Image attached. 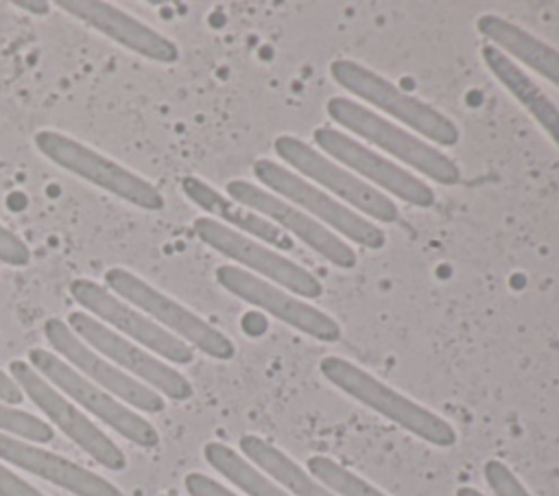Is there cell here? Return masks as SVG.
Instances as JSON below:
<instances>
[{"label": "cell", "instance_id": "obj_6", "mask_svg": "<svg viewBox=\"0 0 559 496\" xmlns=\"http://www.w3.org/2000/svg\"><path fill=\"white\" fill-rule=\"evenodd\" d=\"M105 282L120 299L135 306L140 312L151 317L170 334L186 341L190 347L201 350L203 354L216 361H229L236 354V345L227 334L210 326L205 319L194 315L183 304L175 302L166 293L157 291L133 271L122 267H111L105 271Z\"/></svg>", "mask_w": 559, "mask_h": 496}, {"label": "cell", "instance_id": "obj_2", "mask_svg": "<svg viewBox=\"0 0 559 496\" xmlns=\"http://www.w3.org/2000/svg\"><path fill=\"white\" fill-rule=\"evenodd\" d=\"M319 369L343 393L352 395L360 404L384 415L386 420L417 435L419 439L439 448H450L456 444V433L450 422L402 395L400 391L391 389L352 361L341 356H325Z\"/></svg>", "mask_w": 559, "mask_h": 496}, {"label": "cell", "instance_id": "obj_3", "mask_svg": "<svg viewBox=\"0 0 559 496\" xmlns=\"http://www.w3.org/2000/svg\"><path fill=\"white\" fill-rule=\"evenodd\" d=\"M330 74L343 90L406 125L415 135L439 146H454L461 140L459 127L443 111L400 90L367 66L352 59H336L330 63Z\"/></svg>", "mask_w": 559, "mask_h": 496}, {"label": "cell", "instance_id": "obj_14", "mask_svg": "<svg viewBox=\"0 0 559 496\" xmlns=\"http://www.w3.org/2000/svg\"><path fill=\"white\" fill-rule=\"evenodd\" d=\"M227 197L231 201L262 214L264 219L275 223L282 232L293 234L295 238L306 243L310 249H314L321 258H325L334 267H338V269L356 267L358 256L347 240H343L338 234H334L332 229H328L325 225H321L319 221L308 216L297 205L269 192L266 188L255 186L245 179H231V181H227Z\"/></svg>", "mask_w": 559, "mask_h": 496}, {"label": "cell", "instance_id": "obj_13", "mask_svg": "<svg viewBox=\"0 0 559 496\" xmlns=\"http://www.w3.org/2000/svg\"><path fill=\"white\" fill-rule=\"evenodd\" d=\"M68 291L72 299L81 304L87 312L98 317V321L111 326V330L116 328L118 332L131 336L140 345L159 354L162 358L177 365H188L194 361V350L186 341L170 334L151 317L133 308L129 302L120 299L116 293L96 284L94 280L76 277L70 282Z\"/></svg>", "mask_w": 559, "mask_h": 496}, {"label": "cell", "instance_id": "obj_21", "mask_svg": "<svg viewBox=\"0 0 559 496\" xmlns=\"http://www.w3.org/2000/svg\"><path fill=\"white\" fill-rule=\"evenodd\" d=\"M480 55L489 72L509 90V94L539 122V127L559 146V107L548 98V94L496 46L485 44Z\"/></svg>", "mask_w": 559, "mask_h": 496}, {"label": "cell", "instance_id": "obj_33", "mask_svg": "<svg viewBox=\"0 0 559 496\" xmlns=\"http://www.w3.org/2000/svg\"><path fill=\"white\" fill-rule=\"evenodd\" d=\"M159 496H173V494H159Z\"/></svg>", "mask_w": 559, "mask_h": 496}, {"label": "cell", "instance_id": "obj_31", "mask_svg": "<svg viewBox=\"0 0 559 496\" xmlns=\"http://www.w3.org/2000/svg\"><path fill=\"white\" fill-rule=\"evenodd\" d=\"M15 7H17V9H24V11H28V13H35V15H46V13L50 11V2H44V0H35V2H31V0H17Z\"/></svg>", "mask_w": 559, "mask_h": 496}, {"label": "cell", "instance_id": "obj_25", "mask_svg": "<svg viewBox=\"0 0 559 496\" xmlns=\"http://www.w3.org/2000/svg\"><path fill=\"white\" fill-rule=\"evenodd\" d=\"M0 433H7L17 439L35 441V444H48L55 437V430L50 424L35 417L33 413H26L4 402H0Z\"/></svg>", "mask_w": 559, "mask_h": 496}, {"label": "cell", "instance_id": "obj_32", "mask_svg": "<svg viewBox=\"0 0 559 496\" xmlns=\"http://www.w3.org/2000/svg\"><path fill=\"white\" fill-rule=\"evenodd\" d=\"M456 496H485V494H480V492L474 489V487H459V489H456Z\"/></svg>", "mask_w": 559, "mask_h": 496}, {"label": "cell", "instance_id": "obj_7", "mask_svg": "<svg viewBox=\"0 0 559 496\" xmlns=\"http://www.w3.org/2000/svg\"><path fill=\"white\" fill-rule=\"evenodd\" d=\"M273 149L290 168L297 170V175L314 181L317 186H323L325 192H332L334 199L356 210L358 214H365V219L378 223H395L400 219V210L391 197L369 186L349 168L330 160L304 140L282 133L275 138Z\"/></svg>", "mask_w": 559, "mask_h": 496}, {"label": "cell", "instance_id": "obj_19", "mask_svg": "<svg viewBox=\"0 0 559 496\" xmlns=\"http://www.w3.org/2000/svg\"><path fill=\"white\" fill-rule=\"evenodd\" d=\"M181 190L194 205L205 210L212 219L221 221L223 225H227L231 229H240V232H245V236H251L273 249L293 251L295 243L286 232H282L275 223H271L262 214L221 194L216 188H212L203 179L188 175L181 179Z\"/></svg>", "mask_w": 559, "mask_h": 496}, {"label": "cell", "instance_id": "obj_27", "mask_svg": "<svg viewBox=\"0 0 559 496\" xmlns=\"http://www.w3.org/2000/svg\"><path fill=\"white\" fill-rule=\"evenodd\" d=\"M0 262L9 267H26L31 262L28 245L4 225H0Z\"/></svg>", "mask_w": 559, "mask_h": 496}, {"label": "cell", "instance_id": "obj_30", "mask_svg": "<svg viewBox=\"0 0 559 496\" xmlns=\"http://www.w3.org/2000/svg\"><path fill=\"white\" fill-rule=\"evenodd\" d=\"M0 402L11 404V406H15V404L22 402V389H20L17 382H15L9 374H4L2 369H0Z\"/></svg>", "mask_w": 559, "mask_h": 496}, {"label": "cell", "instance_id": "obj_4", "mask_svg": "<svg viewBox=\"0 0 559 496\" xmlns=\"http://www.w3.org/2000/svg\"><path fill=\"white\" fill-rule=\"evenodd\" d=\"M253 175L269 192L286 199L288 203L304 210L308 216L332 229L334 234L365 247V249H380L386 243V234L369 219L358 214L356 210L347 208L323 188L314 186L312 181L304 179L295 170L260 157L253 162Z\"/></svg>", "mask_w": 559, "mask_h": 496}, {"label": "cell", "instance_id": "obj_16", "mask_svg": "<svg viewBox=\"0 0 559 496\" xmlns=\"http://www.w3.org/2000/svg\"><path fill=\"white\" fill-rule=\"evenodd\" d=\"M44 336L52 345V350L66 358V363L70 367L79 369V374L94 380L100 389H105L114 398H120L122 402L144 411V413L164 411V406H166L164 398L155 389H151L148 385L140 382L138 378L124 374L118 365H114V363L105 361L100 354H96L87 343H83L70 330V326L63 319L50 317L44 323Z\"/></svg>", "mask_w": 559, "mask_h": 496}, {"label": "cell", "instance_id": "obj_12", "mask_svg": "<svg viewBox=\"0 0 559 496\" xmlns=\"http://www.w3.org/2000/svg\"><path fill=\"white\" fill-rule=\"evenodd\" d=\"M216 282L229 291L231 295L240 297L242 302L273 315L275 319L284 321L286 326L325 341V343H334L341 339V326L336 323V319H332L328 312H323L321 308L308 304L306 299L293 295L290 291L262 280L236 264H221L216 267Z\"/></svg>", "mask_w": 559, "mask_h": 496}, {"label": "cell", "instance_id": "obj_28", "mask_svg": "<svg viewBox=\"0 0 559 496\" xmlns=\"http://www.w3.org/2000/svg\"><path fill=\"white\" fill-rule=\"evenodd\" d=\"M183 485L190 496H238L231 489H227L225 485H221L218 481H214L201 472H190L183 479Z\"/></svg>", "mask_w": 559, "mask_h": 496}, {"label": "cell", "instance_id": "obj_20", "mask_svg": "<svg viewBox=\"0 0 559 496\" xmlns=\"http://www.w3.org/2000/svg\"><path fill=\"white\" fill-rule=\"evenodd\" d=\"M478 33L509 59L524 63L559 87V50L502 15L485 13L476 20Z\"/></svg>", "mask_w": 559, "mask_h": 496}, {"label": "cell", "instance_id": "obj_24", "mask_svg": "<svg viewBox=\"0 0 559 496\" xmlns=\"http://www.w3.org/2000/svg\"><path fill=\"white\" fill-rule=\"evenodd\" d=\"M310 474L336 496H386L358 474L349 472L330 457L314 454L308 459Z\"/></svg>", "mask_w": 559, "mask_h": 496}, {"label": "cell", "instance_id": "obj_18", "mask_svg": "<svg viewBox=\"0 0 559 496\" xmlns=\"http://www.w3.org/2000/svg\"><path fill=\"white\" fill-rule=\"evenodd\" d=\"M0 459L50 481L74 496H124L114 483L92 470L7 433H0Z\"/></svg>", "mask_w": 559, "mask_h": 496}, {"label": "cell", "instance_id": "obj_10", "mask_svg": "<svg viewBox=\"0 0 559 496\" xmlns=\"http://www.w3.org/2000/svg\"><path fill=\"white\" fill-rule=\"evenodd\" d=\"M312 142L323 151V155L349 168L354 175L365 177L369 186L378 188L386 197L393 194L415 208H430L435 203V190L424 179L360 144L349 133L334 127H317L312 131Z\"/></svg>", "mask_w": 559, "mask_h": 496}, {"label": "cell", "instance_id": "obj_11", "mask_svg": "<svg viewBox=\"0 0 559 496\" xmlns=\"http://www.w3.org/2000/svg\"><path fill=\"white\" fill-rule=\"evenodd\" d=\"M11 378L17 382L22 393L31 398V402L59 428L66 437H70L81 450H85L96 463L105 465L107 470L120 472L127 468L124 452L81 413L57 387H52L41 374H37L24 361L9 363Z\"/></svg>", "mask_w": 559, "mask_h": 496}, {"label": "cell", "instance_id": "obj_5", "mask_svg": "<svg viewBox=\"0 0 559 496\" xmlns=\"http://www.w3.org/2000/svg\"><path fill=\"white\" fill-rule=\"evenodd\" d=\"M33 140L37 151L52 164L116 194L118 199L148 212L164 208V197L151 181L131 173L122 164L100 155L87 144L55 129H41L35 133Z\"/></svg>", "mask_w": 559, "mask_h": 496}, {"label": "cell", "instance_id": "obj_8", "mask_svg": "<svg viewBox=\"0 0 559 496\" xmlns=\"http://www.w3.org/2000/svg\"><path fill=\"white\" fill-rule=\"evenodd\" d=\"M192 229L201 243L212 247L214 251L236 260L240 269L269 280L297 297L317 299L323 293V284L314 277L306 267L293 262L290 258L277 253L269 245L245 236L212 216H199L192 223Z\"/></svg>", "mask_w": 559, "mask_h": 496}, {"label": "cell", "instance_id": "obj_1", "mask_svg": "<svg viewBox=\"0 0 559 496\" xmlns=\"http://www.w3.org/2000/svg\"><path fill=\"white\" fill-rule=\"evenodd\" d=\"M325 111L341 129L382 149L428 179L441 186H456L461 181V168L450 155L365 105L345 96H332L325 103Z\"/></svg>", "mask_w": 559, "mask_h": 496}, {"label": "cell", "instance_id": "obj_17", "mask_svg": "<svg viewBox=\"0 0 559 496\" xmlns=\"http://www.w3.org/2000/svg\"><path fill=\"white\" fill-rule=\"evenodd\" d=\"M57 7L146 59H153L157 63H175L179 59V48L173 39L164 37L155 28L146 26L144 22L135 20L133 15L120 11L109 2L61 0L57 2Z\"/></svg>", "mask_w": 559, "mask_h": 496}, {"label": "cell", "instance_id": "obj_29", "mask_svg": "<svg viewBox=\"0 0 559 496\" xmlns=\"http://www.w3.org/2000/svg\"><path fill=\"white\" fill-rule=\"evenodd\" d=\"M0 496H44V494L0 463Z\"/></svg>", "mask_w": 559, "mask_h": 496}, {"label": "cell", "instance_id": "obj_15", "mask_svg": "<svg viewBox=\"0 0 559 496\" xmlns=\"http://www.w3.org/2000/svg\"><path fill=\"white\" fill-rule=\"evenodd\" d=\"M66 323L83 343L105 354V358L114 361L120 369L131 371L133 378L146 382L151 389L168 395L170 400H188L192 395V385L186 376L140 345L127 341L122 334L94 319L90 312L74 310Z\"/></svg>", "mask_w": 559, "mask_h": 496}, {"label": "cell", "instance_id": "obj_23", "mask_svg": "<svg viewBox=\"0 0 559 496\" xmlns=\"http://www.w3.org/2000/svg\"><path fill=\"white\" fill-rule=\"evenodd\" d=\"M203 457L218 474H223L229 483H234L238 489H242L249 496H290L262 470H258L253 463L240 457L234 448L221 441L205 444Z\"/></svg>", "mask_w": 559, "mask_h": 496}, {"label": "cell", "instance_id": "obj_22", "mask_svg": "<svg viewBox=\"0 0 559 496\" xmlns=\"http://www.w3.org/2000/svg\"><path fill=\"white\" fill-rule=\"evenodd\" d=\"M245 459L273 479L290 496H336L325 485H321L310 472H306L297 461H293L277 446L269 444L258 435H242L238 441Z\"/></svg>", "mask_w": 559, "mask_h": 496}, {"label": "cell", "instance_id": "obj_9", "mask_svg": "<svg viewBox=\"0 0 559 496\" xmlns=\"http://www.w3.org/2000/svg\"><path fill=\"white\" fill-rule=\"evenodd\" d=\"M31 367L41 374L52 387L61 389L66 395L76 400L83 409L94 413L100 422H105L109 428H114L118 435L129 439L131 444L140 448H155L159 444L157 428L144 420L140 413L124 406L118 398L100 389L98 385L90 382L83 374H79L74 367H70L61 356L33 347L28 352Z\"/></svg>", "mask_w": 559, "mask_h": 496}, {"label": "cell", "instance_id": "obj_26", "mask_svg": "<svg viewBox=\"0 0 559 496\" xmlns=\"http://www.w3.org/2000/svg\"><path fill=\"white\" fill-rule=\"evenodd\" d=\"M483 474H485V481H487V485L491 487V492L496 496H533L522 485V481L509 470V465H504L498 459H489L483 468Z\"/></svg>", "mask_w": 559, "mask_h": 496}]
</instances>
